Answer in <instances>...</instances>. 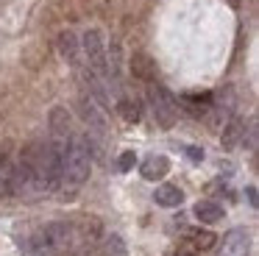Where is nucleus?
I'll use <instances>...</instances> for the list:
<instances>
[{
  "instance_id": "f257e3e1",
  "label": "nucleus",
  "mask_w": 259,
  "mask_h": 256,
  "mask_svg": "<svg viewBox=\"0 0 259 256\" xmlns=\"http://www.w3.org/2000/svg\"><path fill=\"white\" fill-rule=\"evenodd\" d=\"M90 170H92L90 142L84 137H75L73 134L67 148H64V156H62V187L78 189L90 178Z\"/></svg>"
},
{
  "instance_id": "f03ea898",
  "label": "nucleus",
  "mask_w": 259,
  "mask_h": 256,
  "mask_svg": "<svg viewBox=\"0 0 259 256\" xmlns=\"http://www.w3.org/2000/svg\"><path fill=\"white\" fill-rule=\"evenodd\" d=\"M73 226L70 223H48L39 234H36V253L45 256H56V253H67L73 245Z\"/></svg>"
},
{
  "instance_id": "7ed1b4c3",
  "label": "nucleus",
  "mask_w": 259,
  "mask_h": 256,
  "mask_svg": "<svg viewBox=\"0 0 259 256\" xmlns=\"http://www.w3.org/2000/svg\"><path fill=\"white\" fill-rule=\"evenodd\" d=\"M81 50L87 56V64H90V72H95L98 78L109 75V61H106V42H103V33L98 28H90L81 39Z\"/></svg>"
},
{
  "instance_id": "20e7f679",
  "label": "nucleus",
  "mask_w": 259,
  "mask_h": 256,
  "mask_svg": "<svg viewBox=\"0 0 259 256\" xmlns=\"http://www.w3.org/2000/svg\"><path fill=\"white\" fill-rule=\"evenodd\" d=\"M148 103H151L153 120H156L162 128H170L176 122V103H173V98L167 95V89L151 83V87H148Z\"/></svg>"
},
{
  "instance_id": "39448f33",
  "label": "nucleus",
  "mask_w": 259,
  "mask_h": 256,
  "mask_svg": "<svg viewBox=\"0 0 259 256\" xmlns=\"http://www.w3.org/2000/svg\"><path fill=\"white\" fill-rule=\"evenodd\" d=\"M73 137V120H70V111L64 106H53L51 109V142L67 145Z\"/></svg>"
},
{
  "instance_id": "423d86ee",
  "label": "nucleus",
  "mask_w": 259,
  "mask_h": 256,
  "mask_svg": "<svg viewBox=\"0 0 259 256\" xmlns=\"http://www.w3.org/2000/svg\"><path fill=\"white\" fill-rule=\"evenodd\" d=\"M248 250H251V234L245 228H231L220 245V256H248Z\"/></svg>"
},
{
  "instance_id": "0eeeda50",
  "label": "nucleus",
  "mask_w": 259,
  "mask_h": 256,
  "mask_svg": "<svg viewBox=\"0 0 259 256\" xmlns=\"http://www.w3.org/2000/svg\"><path fill=\"white\" fill-rule=\"evenodd\" d=\"M56 45H59V53H62V59L70 61L73 67H78V56H81V42H78V36H75L73 31H62V33H59V39H56Z\"/></svg>"
},
{
  "instance_id": "6e6552de",
  "label": "nucleus",
  "mask_w": 259,
  "mask_h": 256,
  "mask_svg": "<svg viewBox=\"0 0 259 256\" xmlns=\"http://www.w3.org/2000/svg\"><path fill=\"white\" fill-rule=\"evenodd\" d=\"M240 142H245V122H242L240 117H231V120L223 125L220 145H223L226 150H231V148H237Z\"/></svg>"
},
{
  "instance_id": "1a4fd4ad",
  "label": "nucleus",
  "mask_w": 259,
  "mask_h": 256,
  "mask_svg": "<svg viewBox=\"0 0 259 256\" xmlns=\"http://www.w3.org/2000/svg\"><path fill=\"white\" fill-rule=\"evenodd\" d=\"M81 114H84V120L90 122V128H95V131H106V114L101 111V106H98L95 98H90V95L81 98Z\"/></svg>"
},
{
  "instance_id": "9d476101",
  "label": "nucleus",
  "mask_w": 259,
  "mask_h": 256,
  "mask_svg": "<svg viewBox=\"0 0 259 256\" xmlns=\"http://www.w3.org/2000/svg\"><path fill=\"white\" fill-rule=\"evenodd\" d=\"M167 170H170L167 156H148V159L142 161V167H140L142 178H148V181H159V178H164Z\"/></svg>"
},
{
  "instance_id": "9b49d317",
  "label": "nucleus",
  "mask_w": 259,
  "mask_h": 256,
  "mask_svg": "<svg viewBox=\"0 0 259 256\" xmlns=\"http://www.w3.org/2000/svg\"><path fill=\"white\" fill-rule=\"evenodd\" d=\"M131 72H134V78H140V81H153V78H156V61L148 53H134L131 56Z\"/></svg>"
},
{
  "instance_id": "f8f14e48",
  "label": "nucleus",
  "mask_w": 259,
  "mask_h": 256,
  "mask_svg": "<svg viewBox=\"0 0 259 256\" xmlns=\"http://www.w3.org/2000/svg\"><path fill=\"white\" fill-rule=\"evenodd\" d=\"M153 200H156L159 206H164V209H173V206H181L184 192H181L179 187H173V184H162V187H156V192H153Z\"/></svg>"
},
{
  "instance_id": "ddd939ff",
  "label": "nucleus",
  "mask_w": 259,
  "mask_h": 256,
  "mask_svg": "<svg viewBox=\"0 0 259 256\" xmlns=\"http://www.w3.org/2000/svg\"><path fill=\"white\" fill-rule=\"evenodd\" d=\"M12 181H14V159L12 153H0V198L12 195Z\"/></svg>"
},
{
  "instance_id": "4468645a",
  "label": "nucleus",
  "mask_w": 259,
  "mask_h": 256,
  "mask_svg": "<svg viewBox=\"0 0 259 256\" xmlns=\"http://www.w3.org/2000/svg\"><path fill=\"white\" fill-rule=\"evenodd\" d=\"M187 242L195 250H209L218 242V237H214L212 231H206V228H190V231H187Z\"/></svg>"
},
{
  "instance_id": "2eb2a0df",
  "label": "nucleus",
  "mask_w": 259,
  "mask_h": 256,
  "mask_svg": "<svg viewBox=\"0 0 259 256\" xmlns=\"http://www.w3.org/2000/svg\"><path fill=\"white\" fill-rule=\"evenodd\" d=\"M195 217L201 223H218L223 217V206L214 200H201V203H195Z\"/></svg>"
},
{
  "instance_id": "dca6fc26",
  "label": "nucleus",
  "mask_w": 259,
  "mask_h": 256,
  "mask_svg": "<svg viewBox=\"0 0 259 256\" xmlns=\"http://www.w3.org/2000/svg\"><path fill=\"white\" fill-rule=\"evenodd\" d=\"M117 111H120V117H123L125 122H140V117H142V109H140V103H137L134 98H120L117 100Z\"/></svg>"
},
{
  "instance_id": "f3484780",
  "label": "nucleus",
  "mask_w": 259,
  "mask_h": 256,
  "mask_svg": "<svg viewBox=\"0 0 259 256\" xmlns=\"http://www.w3.org/2000/svg\"><path fill=\"white\" fill-rule=\"evenodd\" d=\"M134 161H137V156H134V150H125V153H120V161H117V167H120V173H128L131 167H134Z\"/></svg>"
},
{
  "instance_id": "a211bd4d",
  "label": "nucleus",
  "mask_w": 259,
  "mask_h": 256,
  "mask_svg": "<svg viewBox=\"0 0 259 256\" xmlns=\"http://www.w3.org/2000/svg\"><path fill=\"white\" fill-rule=\"evenodd\" d=\"M195 253H198V250L192 248L190 242H181L179 248H176V256H195Z\"/></svg>"
},
{
  "instance_id": "6ab92c4d",
  "label": "nucleus",
  "mask_w": 259,
  "mask_h": 256,
  "mask_svg": "<svg viewBox=\"0 0 259 256\" xmlns=\"http://www.w3.org/2000/svg\"><path fill=\"white\" fill-rule=\"evenodd\" d=\"M187 156H190L192 161H201L203 159V150L201 148H187Z\"/></svg>"
},
{
  "instance_id": "aec40b11",
  "label": "nucleus",
  "mask_w": 259,
  "mask_h": 256,
  "mask_svg": "<svg viewBox=\"0 0 259 256\" xmlns=\"http://www.w3.org/2000/svg\"><path fill=\"white\" fill-rule=\"evenodd\" d=\"M245 195H248V203H251L253 209H256V187H248V189H245Z\"/></svg>"
}]
</instances>
